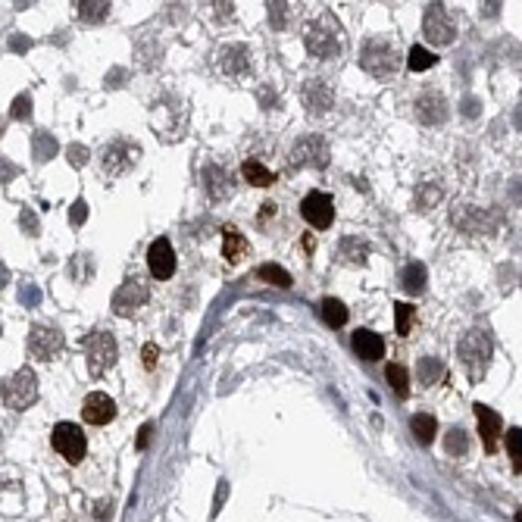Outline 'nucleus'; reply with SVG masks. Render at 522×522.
<instances>
[{"mask_svg": "<svg viewBox=\"0 0 522 522\" xmlns=\"http://www.w3.org/2000/svg\"><path fill=\"white\" fill-rule=\"evenodd\" d=\"M304 44L310 50V57L316 59H334L341 53V29L334 22V16L323 13L319 19H313L304 31Z\"/></svg>", "mask_w": 522, "mask_h": 522, "instance_id": "obj_1", "label": "nucleus"}, {"mask_svg": "<svg viewBox=\"0 0 522 522\" xmlns=\"http://www.w3.org/2000/svg\"><path fill=\"white\" fill-rule=\"evenodd\" d=\"M138 160H141V147L129 138H116L100 150V172L106 178H122L135 169Z\"/></svg>", "mask_w": 522, "mask_h": 522, "instance_id": "obj_2", "label": "nucleus"}, {"mask_svg": "<svg viewBox=\"0 0 522 522\" xmlns=\"http://www.w3.org/2000/svg\"><path fill=\"white\" fill-rule=\"evenodd\" d=\"M457 353H460V363L470 372V379L479 381L488 369V360H491V341H488V334L481 329H470L463 334V341H460Z\"/></svg>", "mask_w": 522, "mask_h": 522, "instance_id": "obj_3", "label": "nucleus"}, {"mask_svg": "<svg viewBox=\"0 0 522 522\" xmlns=\"http://www.w3.org/2000/svg\"><path fill=\"white\" fill-rule=\"evenodd\" d=\"M82 351L88 357V372L94 379H100L106 369H113L119 351H116V338L110 332H88L82 338Z\"/></svg>", "mask_w": 522, "mask_h": 522, "instance_id": "obj_4", "label": "nucleus"}, {"mask_svg": "<svg viewBox=\"0 0 522 522\" xmlns=\"http://www.w3.org/2000/svg\"><path fill=\"white\" fill-rule=\"evenodd\" d=\"M360 66H363L372 78H388L397 72L400 53L388 41H381V38H369V41L363 44V53H360Z\"/></svg>", "mask_w": 522, "mask_h": 522, "instance_id": "obj_5", "label": "nucleus"}, {"mask_svg": "<svg viewBox=\"0 0 522 522\" xmlns=\"http://www.w3.org/2000/svg\"><path fill=\"white\" fill-rule=\"evenodd\" d=\"M50 441H53V451H57L69 466H78V463L85 460L88 441H85L82 425H76V423H59L57 428H53Z\"/></svg>", "mask_w": 522, "mask_h": 522, "instance_id": "obj_6", "label": "nucleus"}, {"mask_svg": "<svg viewBox=\"0 0 522 522\" xmlns=\"http://www.w3.org/2000/svg\"><path fill=\"white\" fill-rule=\"evenodd\" d=\"M35 400H38V376L25 366V369H19L16 376L3 385V404L10 407V410H29Z\"/></svg>", "mask_w": 522, "mask_h": 522, "instance_id": "obj_7", "label": "nucleus"}, {"mask_svg": "<svg viewBox=\"0 0 522 522\" xmlns=\"http://www.w3.org/2000/svg\"><path fill=\"white\" fill-rule=\"evenodd\" d=\"M423 31L432 44H451L453 35H457V25H453L451 13H447L444 3H428L425 6V22Z\"/></svg>", "mask_w": 522, "mask_h": 522, "instance_id": "obj_8", "label": "nucleus"}, {"mask_svg": "<svg viewBox=\"0 0 522 522\" xmlns=\"http://www.w3.org/2000/svg\"><path fill=\"white\" fill-rule=\"evenodd\" d=\"M300 216L313 225V229H329L334 219V200L325 191H310L300 200Z\"/></svg>", "mask_w": 522, "mask_h": 522, "instance_id": "obj_9", "label": "nucleus"}, {"mask_svg": "<svg viewBox=\"0 0 522 522\" xmlns=\"http://www.w3.org/2000/svg\"><path fill=\"white\" fill-rule=\"evenodd\" d=\"M147 297H150L147 285H141L138 278H132V282L119 285V291L113 294V313H116V316H122V319L138 316V313H141V306L147 304Z\"/></svg>", "mask_w": 522, "mask_h": 522, "instance_id": "obj_10", "label": "nucleus"}, {"mask_svg": "<svg viewBox=\"0 0 522 522\" xmlns=\"http://www.w3.org/2000/svg\"><path fill=\"white\" fill-rule=\"evenodd\" d=\"M329 144H325V138L319 135H306L300 138L297 144H294L291 150V163L294 166H316V169H323L325 163H329Z\"/></svg>", "mask_w": 522, "mask_h": 522, "instance_id": "obj_11", "label": "nucleus"}, {"mask_svg": "<svg viewBox=\"0 0 522 522\" xmlns=\"http://www.w3.org/2000/svg\"><path fill=\"white\" fill-rule=\"evenodd\" d=\"M66 338L59 329H48V325H35L29 334V353L35 360H53L59 351H63Z\"/></svg>", "mask_w": 522, "mask_h": 522, "instance_id": "obj_12", "label": "nucleus"}, {"mask_svg": "<svg viewBox=\"0 0 522 522\" xmlns=\"http://www.w3.org/2000/svg\"><path fill=\"white\" fill-rule=\"evenodd\" d=\"M147 269L153 278H169L176 272V251L166 238H157L147 247Z\"/></svg>", "mask_w": 522, "mask_h": 522, "instance_id": "obj_13", "label": "nucleus"}, {"mask_svg": "<svg viewBox=\"0 0 522 522\" xmlns=\"http://www.w3.org/2000/svg\"><path fill=\"white\" fill-rule=\"evenodd\" d=\"M82 416H85V423H91V425H106L116 416V404H113V397H106L104 391H91L82 404Z\"/></svg>", "mask_w": 522, "mask_h": 522, "instance_id": "obj_14", "label": "nucleus"}, {"mask_svg": "<svg viewBox=\"0 0 522 522\" xmlns=\"http://www.w3.org/2000/svg\"><path fill=\"white\" fill-rule=\"evenodd\" d=\"M475 419H479V435L485 441V451L494 453L498 451V441H500V432H504V423L500 416L485 404H475Z\"/></svg>", "mask_w": 522, "mask_h": 522, "instance_id": "obj_15", "label": "nucleus"}, {"mask_svg": "<svg viewBox=\"0 0 522 522\" xmlns=\"http://www.w3.org/2000/svg\"><path fill=\"white\" fill-rule=\"evenodd\" d=\"M332 104H334V94H332L329 85H325V78H310V82L304 85V106L313 116L325 113Z\"/></svg>", "mask_w": 522, "mask_h": 522, "instance_id": "obj_16", "label": "nucleus"}, {"mask_svg": "<svg viewBox=\"0 0 522 522\" xmlns=\"http://www.w3.org/2000/svg\"><path fill=\"white\" fill-rule=\"evenodd\" d=\"M416 116L423 119L425 125H441L447 119V100L441 97L438 91H425V94L416 100Z\"/></svg>", "mask_w": 522, "mask_h": 522, "instance_id": "obj_17", "label": "nucleus"}, {"mask_svg": "<svg viewBox=\"0 0 522 522\" xmlns=\"http://www.w3.org/2000/svg\"><path fill=\"white\" fill-rule=\"evenodd\" d=\"M204 191L210 200H225L232 197V182H229V172L216 163H206L204 166Z\"/></svg>", "mask_w": 522, "mask_h": 522, "instance_id": "obj_18", "label": "nucleus"}, {"mask_svg": "<svg viewBox=\"0 0 522 522\" xmlns=\"http://www.w3.org/2000/svg\"><path fill=\"white\" fill-rule=\"evenodd\" d=\"M219 66H223L225 76H244L251 69V50L244 44H225L219 50Z\"/></svg>", "mask_w": 522, "mask_h": 522, "instance_id": "obj_19", "label": "nucleus"}, {"mask_svg": "<svg viewBox=\"0 0 522 522\" xmlns=\"http://www.w3.org/2000/svg\"><path fill=\"white\" fill-rule=\"evenodd\" d=\"M353 351H357V357L372 363V360L385 357V341H381V334L369 332V329H357L353 332Z\"/></svg>", "mask_w": 522, "mask_h": 522, "instance_id": "obj_20", "label": "nucleus"}, {"mask_svg": "<svg viewBox=\"0 0 522 522\" xmlns=\"http://www.w3.org/2000/svg\"><path fill=\"white\" fill-rule=\"evenodd\" d=\"M247 253V241L244 235L235 229V225H225V235H223V257L229 260V263H241Z\"/></svg>", "mask_w": 522, "mask_h": 522, "instance_id": "obj_21", "label": "nucleus"}, {"mask_svg": "<svg viewBox=\"0 0 522 522\" xmlns=\"http://www.w3.org/2000/svg\"><path fill=\"white\" fill-rule=\"evenodd\" d=\"M241 176H244V182L253 185V188H269V185L276 182V176H272L263 163H257V160H247V163L241 166Z\"/></svg>", "mask_w": 522, "mask_h": 522, "instance_id": "obj_22", "label": "nucleus"}, {"mask_svg": "<svg viewBox=\"0 0 522 522\" xmlns=\"http://www.w3.org/2000/svg\"><path fill=\"white\" fill-rule=\"evenodd\" d=\"M410 428H413L419 444H432L435 432H438V423H435V416H428V413H416V416L410 419Z\"/></svg>", "mask_w": 522, "mask_h": 522, "instance_id": "obj_23", "label": "nucleus"}, {"mask_svg": "<svg viewBox=\"0 0 522 522\" xmlns=\"http://www.w3.org/2000/svg\"><path fill=\"white\" fill-rule=\"evenodd\" d=\"M400 285H404L407 294H423L425 291V266L423 263H410L400 276Z\"/></svg>", "mask_w": 522, "mask_h": 522, "instance_id": "obj_24", "label": "nucleus"}, {"mask_svg": "<svg viewBox=\"0 0 522 522\" xmlns=\"http://www.w3.org/2000/svg\"><path fill=\"white\" fill-rule=\"evenodd\" d=\"M341 257L347 260V263H366V257H369V244H366L363 238H344L341 241Z\"/></svg>", "mask_w": 522, "mask_h": 522, "instance_id": "obj_25", "label": "nucleus"}, {"mask_svg": "<svg viewBox=\"0 0 522 522\" xmlns=\"http://www.w3.org/2000/svg\"><path fill=\"white\" fill-rule=\"evenodd\" d=\"M385 376H388V381H391V388H394V394H397V397H410V372H407L404 366H400V363H388Z\"/></svg>", "mask_w": 522, "mask_h": 522, "instance_id": "obj_26", "label": "nucleus"}, {"mask_svg": "<svg viewBox=\"0 0 522 522\" xmlns=\"http://www.w3.org/2000/svg\"><path fill=\"white\" fill-rule=\"evenodd\" d=\"M323 319L332 325V329H341V325L347 323V306L334 297H325L323 300Z\"/></svg>", "mask_w": 522, "mask_h": 522, "instance_id": "obj_27", "label": "nucleus"}, {"mask_svg": "<svg viewBox=\"0 0 522 522\" xmlns=\"http://www.w3.org/2000/svg\"><path fill=\"white\" fill-rule=\"evenodd\" d=\"M438 63V57H435L428 48H423V44H416V48H410V57H407V66H410L413 72H425L432 69V66Z\"/></svg>", "mask_w": 522, "mask_h": 522, "instance_id": "obj_28", "label": "nucleus"}, {"mask_svg": "<svg viewBox=\"0 0 522 522\" xmlns=\"http://www.w3.org/2000/svg\"><path fill=\"white\" fill-rule=\"evenodd\" d=\"M78 6V16L85 19V22H100V19H106V13H110V3L106 0H82Z\"/></svg>", "mask_w": 522, "mask_h": 522, "instance_id": "obj_29", "label": "nucleus"}, {"mask_svg": "<svg viewBox=\"0 0 522 522\" xmlns=\"http://www.w3.org/2000/svg\"><path fill=\"white\" fill-rule=\"evenodd\" d=\"M257 276L263 278V282H269V285H278V288H291V276L282 269V266H276V263H266V266H260L257 269Z\"/></svg>", "mask_w": 522, "mask_h": 522, "instance_id": "obj_30", "label": "nucleus"}, {"mask_svg": "<svg viewBox=\"0 0 522 522\" xmlns=\"http://www.w3.org/2000/svg\"><path fill=\"white\" fill-rule=\"evenodd\" d=\"M394 323H397V334H410L413 332V306L397 300V304H394Z\"/></svg>", "mask_w": 522, "mask_h": 522, "instance_id": "obj_31", "label": "nucleus"}, {"mask_svg": "<svg viewBox=\"0 0 522 522\" xmlns=\"http://www.w3.org/2000/svg\"><path fill=\"white\" fill-rule=\"evenodd\" d=\"M507 453H510L516 472H522V428H510L507 432Z\"/></svg>", "mask_w": 522, "mask_h": 522, "instance_id": "obj_32", "label": "nucleus"}, {"mask_svg": "<svg viewBox=\"0 0 522 522\" xmlns=\"http://www.w3.org/2000/svg\"><path fill=\"white\" fill-rule=\"evenodd\" d=\"M441 376H444V366H441L438 360H432V357H423V360H419V379H423L425 385L438 381Z\"/></svg>", "mask_w": 522, "mask_h": 522, "instance_id": "obj_33", "label": "nucleus"}, {"mask_svg": "<svg viewBox=\"0 0 522 522\" xmlns=\"http://www.w3.org/2000/svg\"><path fill=\"white\" fill-rule=\"evenodd\" d=\"M444 444H447V453H451V457H463L466 447H470V444H466V432H463V428H451Z\"/></svg>", "mask_w": 522, "mask_h": 522, "instance_id": "obj_34", "label": "nucleus"}, {"mask_svg": "<svg viewBox=\"0 0 522 522\" xmlns=\"http://www.w3.org/2000/svg\"><path fill=\"white\" fill-rule=\"evenodd\" d=\"M53 153H57V141H53V138L48 135V132H41V135H35V157L41 160H50Z\"/></svg>", "mask_w": 522, "mask_h": 522, "instance_id": "obj_35", "label": "nucleus"}, {"mask_svg": "<svg viewBox=\"0 0 522 522\" xmlns=\"http://www.w3.org/2000/svg\"><path fill=\"white\" fill-rule=\"evenodd\" d=\"M66 153H69V163L76 166V169H82V166L88 163V157H91V150L85 144H69V150H66Z\"/></svg>", "mask_w": 522, "mask_h": 522, "instance_id": "obj_36", "label": "nucleus"}, {"mask_svg": "<svg viewBox=\"0 0 522 522\" xmlns=\"http://www.w3.org/2000/svg\"><path fill=\"white\" fill-rule=\"evenodd\" d=\"M31 113V97L29 94H19L13 100V119H25Z\"/></svg>", "mask_w": 522, "mask_h": 522, "instance_id": "obj_37", "label": "nucleus"}, {"mask_svg": "<svg viewBox=\"0 0 522 522\" xmlns=\"http://www.w3.org/2000/svg\"><path fill=\"white\" fill-rule=\"evenodd\" d=\"M85 219H88V204H85V200H76V204H72V210H69V223L72 225H82Z\"/></svg>", "mask_w": 522, "mask_h": 522, "instance_id": "obj_38", "label": "nucleus"}, {"mask_svg": "<svg viewBox=\"0 0 522 522\" xmlns=\"http://www.w3.org/2000/svg\"><path fill=\"white\" fill-rule=\"evenodd\" d=\"M266 6H269V16H272V25H276V29H282V25H285V6L288 3H266Z\"/></svg>", "mask_w": 522, "mask_h": 522, "instance_id": "obj_39", "label": "nucleus"}, {"mask_svg": "<svg viewBox=\"0 0 522 522\" xmlns=\"http://www.w3.org/2000/svg\"><path fill=\"white\" fill-rule=\"evenodd\" d=\"M141 357H144V366H147V369H153V366H157V360H160V351H157V344H147Z\"/></svg>", "mask_w": 522, "mask_h": 522, "instance_id": "obj_40", "label": "nucleus"}, {"mask_svg": "<svg viewBox=\"0 0 522 522\" xmlns=\"http://www.w3.org/2000/svg\"><path fill=\"white\" fill-rule=\"evenodd\" d=\"M150 432H153L150 423L141 425V432H138V451H144V447H147V441H150Z\"/></svg>", "mask_w": 522, "mask_h": 522, "instance_id": "obj_41", "label": "nucleus"}, {"mask_svg": "<svg viewBox=\"0 0 522 522\" xmlns=\"http://www.w3.org/2000/svg\"><path fill=\"white\" fill-rule=\"evenodd\" d=\"M463 113H466V116H475V100H472V97H466V106H463Z\"/></svg>", "mask_w": 522, "mask_h": 522, "instance_id": "obj_42", "label": "nucleus"}, {"mask_svg": "<svg viewBox=\"0 0 522 522\" xmlns=\"http://www.w3.org/2000/svg\"><path fill=\"white\" fill-rule=\"evenodd\" d=\"M516 522H522V513H516Z\"/></svg>", "mask_w": 522, "mask_h": 522, "instance_id": "obj_43", "label": "nucleus"}]
</instances>
